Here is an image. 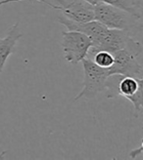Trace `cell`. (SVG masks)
<instances>
[{"label": "cell", "instance_id": "obj_1", "mask_svg": "<svg viewBox=\"0 0 143 160\" xmlns=\"http://www.w3.org/2000/svg\"><path fill=\"white\" fill-rule=\"evenodd\" d=\"M107 98H116L118 96L129 100L137 112L143 108V82L142 78L112 74L108 76L105 84Z\"/></svg>", "mask_w": 143, "mask_h": 160}, {"label": "cell", "instance_id": "obj_2", "mask_svg": "<svg viewBox=\"0 0 143 160\" xmlns=\"http://www.w3.org/2000/svg\"><path fill=\"white\" fill-rule=\"evenodd\" d=\"M142 54V45L132 37L124 49L113 53L114 63L109 68V73L121 74L124 76H132L142 78L143 66L140 60Z\"/></svg>", "mask_w": 143, "mask_h": 160}, {"label": "cell", "instance_id": "obj_3", "mask_svg": "<svg viewBox=\"0 0 143 160\" xmlns=\"http://www.w3.org/2000/svg\"><path fill=\"white\" fill-rule=\"evenodd\" d=\"M84 70L83 88L75 98L79 99H93L96 95L105 90V84L108 76H110L109 68H104L97 66L90 58H84L82 61Z\"/></svg>", "mask_w": 143, "mask_h": 160}, {"label": "cell", "instance_id": "obj_4", "mask_svg": "<svg viewBox=\"0 0 143 160\" xmlns=\"http://www.w3.org/2000/svg\"><path fill=\"white\" fill-rule=\"evenodd\" d=\"M94 18L108 28L124 29L130 32V28L135 27V21H139L130 14L104 2L94 6Z\"/></svg>", "mask_w": 143, "mask_h": 160}, {"label": "cell", "instance_id": "obj_5", "mask_svg": "<svg viewBox=\"0 0 143 160\" xmlns=\"http://www.w3.org/2000/svg\"><path fill=\"white\" fill-rule=\"evenodd\" d=\"M63 51L65 60L77 65L86 58L88 50L92 46L90 39L79 31H63Z\"/></svg>", "mask_w": 143, "mask_h": 160}, {"label": "cell", "instance_id": "obj_6", "mask_svg": "<svg viewBox=\"0 0 143 160\" xmlns=\"http://www.w3.org/2000/svg\"><path fill=\"white\" fill-rule=\"evenodd\" d=\"M56 10L63 12L66 18L79 22L95 20L94 6L84 0H57Z\"/></svg>", "mask_w": 143, "mask_h": 160}, {"label": "cell", "instance_id": "obj_7", "mask_svg": "<svg viewBox=\"0 0 143 160\" xmlns=\"http://www.w3.org/2000/svg\"><path fill=\"white\" fill-rule=\"evenodd\" d=\"M130 38V32L128 30L107 28L104 35L102 36L99 44L96 47H90L86 57L92 56L97 51H107L113 54L125 48Z\"/></svg>", "mask_w": 143, "mask_h": 160}, {"label": "cell", "instance_id": "obj_8", "mask_svg": "<svg viewBox=\"0 0 143 160\" xmlns=\"http://www.w3.org/2000/svg\"><path fill=\"white\" fill-rule=\"evenodd\" d=\"M57 21L61 25L65 26L67 29L70 31H79V32H82L83 34H85L90 39V41L92 43L91 47H96L99 44L102 36L104 35L105 31L108 28L103 23H101L96 20L86 22H79L72 21L66 18L65 16L64 17L60 16V17H58Z\"/></svg>", "mask_w": 143, "mask_h": 160}, {"label": "cell", "instance_id": "obj_9", "mask_svg": "<svg viewBox=\"0 0 143 160\" xmlns=\"http://www.w3.org/2000/svg\"><path fill=\"white\" fill-rule=\"evenodd\" d=\"M21 37L22 33L19 31V22H16L9 29L8 34L4 38H0V74L2 73L7 59L14 52L15 45Z\"/></svg>", "mask_w": 143, "mask_h": 160}, {"label": "cell", "instance_id": "obj_10", "mask_svg": "<svg viewBox=\"0 0 143 160\" xmlns=\"http://www.w3.org/2000/svg\"><path fill=\"white\" fill-rule=\"evenodd\" d=\"M101 2L119 8L138 20L141 19V3H137L134 0H101Z\"/></svg>", "mask_w": 143, "mask_h": 160}, {"label": "cell", "instance_id": "obj_11", "mask_svg": "<svg viewBox=\"0 0 143 160\" xmlns=\"http://www.w3.org/2000/svg\"><path fill=\"white\" fill-rule=\"evenodd\" d=\"M91 60L96 63L97 66L104 68H109L112 67L114 63V56L112 53L107 52V51H97L92 55Z\"/></svg>", "mask_w": 143, "mask_h": 160}, {"label": "cell", "instance_id": "obj_12", "mask_svg": "<svg viewBox=\"0 0 143 160\" xmlns=\"http://www.w3.org/2000/svg\"><path fill=\"white\" fill-rule=\"evenodd\" d=\"M20 1H27V0H0V5H3V4H7V3H12V2H20ZM33 1H39V2H43L47 5H49L51 8L56 10V5H54L52 3L47 2L46 0H33Z\"/></svg>", "mask_w": 143, "mask_h": 160}, {"label": "cell", "instance_id": "obj_13", "mask_svg": "<svg viewBox=\"0 0 143 160\" xmlns=\"http://www.w3.org/2000/svg\"><path fill=\"white\" fill-rule=\"evenodd\" d=\"M142 150H143V148H142V145H141L137 149H133L131 151V152H130V157L132 159H134L137 155H141L142 154Z\"/></svg>", "mask_w": 143, "mask_h": 160}, {"label": "cell", "instance_id": "obj_14", "mask_svg": "<svg viewBox=\"0 0 143 160\" xmlns=\"http://www.w3.org/2000/svg\"><path fill=\"white\" fill-rule=\"evenodd\" d=\"M84 1H86L87 3L91 4L92 6H95V5H97L98 3H100L101 0H84Z\"/></svg>", "mask_w": 143, "mask_h": 160}, {"label": "cell", "instance_id": "obj_15", "mask_svg": "<svg viewBox=\"0 0 143 160\" xmlns=\"http://www.w3.org/2000/svg\"><path fill=\"white\" fill-rule=\"evenodd\" d=\"M6 153H7V150L3 151V152H2V153H0V159H4V157H5Z\"/></svg>", "mask_w": 143, "mask_h": 160}, {"label": "cell", "instance_id": "obj_16", "mask_svg": "<svg viewBox=\"0 0 143 160\" xmlns=\"http://www.w3.org/2000/svg\"><path fill=\"white\" fill-rule=\"evenodd\" d=\"M135 2H137V3H141V0H134Z\"/></svg>", "mask_w": 143, "mask_h": 160}]
</instances>
